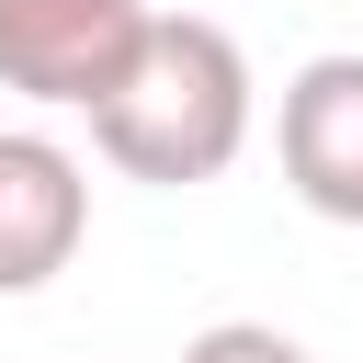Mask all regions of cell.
Listing matches in <instances>:
<instances>
[{"label":"cell","instance_id":"6da1fadb","mask_svg":"<svg viewBox=\"0 0 363 363\" xmlns=\"http://www.w3.org/2000/svg\"><path fill=\"white\" fill-rule=\"evenodd\" d=\"M91 147L125 170V182H216L238 147H250V57L227 23L204 11H147L125 79L91 102Z\"/></svg>","mask_w":363,"mask_h":363},{"label":"cell","instance_id":"7a4b0ae2","mask_svg":"<svg viewBox=\"0 0 363 363\" xmlns=\"http://www.w3.org/2000/svg\"><path fill=\"white\" fill-rule=\"evenodd\" d=\"M147 34V0H0V91L91 113Z\"/></svg>","mask_w":363,"mask_h":363},{"label":"cell","instance_id":"3957f363","mask_svg":"<svg viewBox=\"0 0 363 363\" xmlns=\"http://www.w3.org/2000/svg\"><path fill=\"white\" fill-rule=\"evenodd\" d=\"M272 159H284V182H295L306 216L363 227V57H352V45H340V57H306V68L284 79V102H272Z\"/></svg>","mask_w":363,"mask_h":363},{"label":"cell","instance_id":"277c9868","mask_svg":"<svg viewBox=\"0 0 363 363\" xmlns=\"http://www.w3.org/2000/svg\"><path fill=\"white\" fill-rule=\"evenodd\" d=\"M91 238V170L45 125H0V295H34Z\"/></svg>","mask_w":363,"mask_h":363},{"label":"cell","instance_id":"5b68a950","mask_svg":"<svg viewBox=\"0 0 363 363\" xmlns=\"http://www.w3.org/2000/svg\"><path fill=\"white\" fill-rule=\"evenodd\" d=\"M182 363H318L306 340H284L272 318H216V329H193L182 340Z\"/></svg>","mask_w":363,"mask_h":363}]
</instances>
